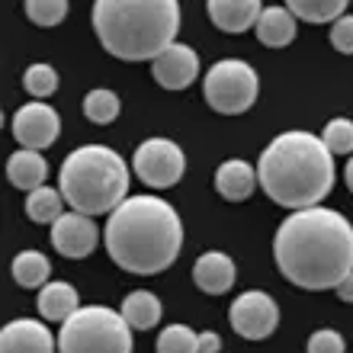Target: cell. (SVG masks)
I'll return each mask as SVG.
<instances>
[{"instance_id": "6da1fadb", "label": "cell", "mask_w": 353, "mask_h": 353, "mask_svg": "<svg viewBox=\"0 0 353 353\" xmlns=\"http://www.w3.org/2000/svg\"><path fill=\"white\" fill-rule=\"evenodd\" d=\"M273 257L292 286L337 289L353 273V225L327 205L292 212L276 228Z\"/></svg>"}, {"instance_id": "7a4b0ae2", "label": "cell", "mask_w": 353, "mask_h": 353, "mask_svg": "<svg viewBox=\"0 0 353 353\" xmlns=\"http://www.w3.org/2000/svg\"><path fill=\"white\" fill-rule=\"evenodd\" d=\"M103 244L119 270L132 276H158L180 257L183 222L161 196H129L106 219Z\"/></svg>"}, {"instance_id": "3957f363", "label": "cell", "mask_w": 353, "mask_h": 353, "mask_svg": "<svg viewBox=\"0 0 353 353\" xmlns=\"http://www.w3.org/2000/svg\"><path fill=\"white\" fill-rule=\"evenodd\" d=\"M334 154L321 135L305 129L283 132L261 151L257 180L261 190L289 212L315 209L334 190Z\"/></svg>"}, {"instance_id": "277c9868", "label": "cell", "mask_w": 353, "mask_h": 353, "mask_svg": "<svg viewBox=\"0 0 353 353\" xmlns=\"http://www.w3.org/2000/svg\"><path fill=\"white\" fill-rule=\"evenodd\" d=\"M100 46L119 61H154L180 32L176 0H97L90 10Z\"/></svg>"}, {"instance_id": "5b68a950", "label": "cell", "mask_w": 353, "mask_h": 353, "mask_svg": "<svg viewBox=\"0 0 353 353\" xmlns=\"http://www.w3.org/2000/svg\"><path fill=\"white\" fill-rule=\"evenodd\" d=\"M58 190L81 215H112L129 199V168L119 151L106 145H81L61 161Z\"/></svg>"}, {"instance_id": "8992f818", "label": "cell", "mask_w": 353, "mask_h": 353, "mask_svg": "<svg viewBox=\"0 0 353 353\" xmlns=\"http://www.w3.org/2000/svg\"><path fill=\"white\" fill-rule=\"evenodd\" d=\"M58 353H132V327L116 308L84 305L58 331Z\"/></svg>"}, {"instance_id": "52a82bcc", "label": "cell", "mask_w": 353, "mask_h": 353, "mask_svg": "<svg viewBox=\"0 0 353 353\" xmlns=\"http://www.w3.org/2000/svg\"><path fill=\"white\" fill-rule=\"evenodd\" d=\"M261 77L241 58H222L215 61L203 77V97L215 112L222 116H241L257 103Z\"/></svg>"}, {"instance_id": "ba28073f", "label": "cell", "mask_w": 353, "mask_h": 353, "mask_svg": "<svg viewBox=\"0 0 353 353\" xmlns=\"http://www.w3.org/2000/svg\"><path fill=\"white\" fill-rule=\"evenodd\" d=\"M132 170L151 190H170L183 180L186 154L170 139H145L132 154Z\"/></svg>"}, {"instance_id": "9c48e42d", "label": "cell", "mask_w": 353, "mask_h": 353, "mask_svg": "<svg viewBox=\"0 0 353 353\" xmlns=\"http://www.w3.org/2000/svg\"><path fill=\"white\" fill-rule=\"evenodd\" d=\"M234 334L244 341H267L279 327V305L263 292V289H248L228 308Z\"/></svg>"}, {"instance_id": "30bf717a", "label": "cell", "mask_w": 353, "mask_h": 353, "mask_svg": "<svg viewBox=\"0 0 353 353\" xmlns=\"http://www.w3.org/2000/svg\"><path fill=\"white\" fill-rule=\"evenodd\" d=\"M10 132H13L17 145H23V148L46 151V148H52L58 141V135H61V119H58V112L52 110L48 103L32 100L13 112Z\"/></svg>"}, {"instance_id": "8fae6325", "label": "cell", "mask_w": 353, "mask_h": 353, "mask_svg": "<svg viewBox=\"0 0 353 353\" xmlns=\"http://www.w3.org/2000/svg\"><path fill=\"white\" fill-rule=\"evenodd\" d=\"M100 244V228L90 215L65 212L52 225V248L68 261H84Z\"/></svg>"}, {"instance_id": "7c38bea8", "label": "cell", "mask_w": 353, "mask_h": 353, "mask_svg": "<svg viewBox=\"0 0 353 353\" xmlns=\"http://www.w3.org/2000/svg\"><path fill=\"white\" fill-rule=\"evenodd\" d=\"M151 74L164 90H186L199 74V55H196V48L174 42L164 55L151 61Z\"/></svg>"}, {"instance_id": "4fadbf2b", "label": "cell", "mask_w": 353, "mask_h": 353, "mask_svg": "<svg viewBox=\"0 0 353 353\" xmlns=\"http://www.w3.org/2000/svg\"><path fill=\"white\" fill-rule=\"evenodd\" d=\"M58 337H52L42 321L36 318H17L0 331V353H55Z\"/></svg>"}, {"instance_id": "5bb4252c", "label": "cell", "mask_w": 353, "mask_h": 353, "mask_svg": "<svg viewBox=\"0 0 353 353\" xmlns=\"http://www.w3.org/2000/svg\"><path fill=\"white\" fill-rule=\"evenodd\" d=\"M234 261L222 251H205L199 261L193 263V283L203 289L205 296H225L234 286Z\"/></svg>"}, {"instance_id": "9a60e30c", "label": "cell", "mask_w": 353, "mask_h": 353, "mask_svg": "<svg viewBox=\"0 0 353 353\" xmlns=\"http://www.w3.org/2000/svg\"><path fill=\"white\" fill-rule=\"evenodd\" d=\"M215 193L228 199V203H244L248 196L257 190V168H251L248 161L241 158H232V161H222L215 168Z\"/></svg>"}, {"instance_id": "2e32d148", "label": "cell", "mask_w": 353, "mask_h": 353, "mask_svg": "<svg viewBox=\"0 0 353 353\" xmlns=\"http://www.w3.org/2000/svg\"><path fill=\"white\" fill-rule=\"evenodd\" d=\"M205 10H209V19L222 32L238 36V32H248L251 26H257L263 3H257V0H209Z\"/></svg>"}, {"instance_id": "e0dca14e", "label": "cell", "mask_w": 353, "mask_h": 353, "mask_svg": "<svg viewBox=\"0 0 353 353\" xmlns=\"http://www.w3.org/2000/svg\"><path fill=\"white\" fill-rule=\"evenodd\" d=\"M46 176H48V161L42 158V151L19 148L7 158V180L17 190L36 193L39 186H46Z\"/></svg>"}, {"instance_id": "ac0fdd59", "label": "cell", "mask_w": 353, "mask_h": 353, "mask_svg": "<svg viewBox=\"0 0 353 353\" xmlns=\"http://www.w3.org/2000/svg\"><path fill=\"white\" fill-rule=\"evenodd\" d=\"M36 308L46 321H61V325H65L68 318L74 315V312H81L84 305H81V296H77V289L71 286V283L55 279V283L42 286V292H39V299H36Z\"/></svg>"}, {"instance_id": "d6986e66", "label": "cell", "mask_w": 353, "mask_h": 353, "mask_svg": "<svg viewBox=\"0 0 353 353\" xmlns=\"http://www.w3.org/2000/svg\"><path fill=\"white\" fill-rule=\"evenodd\" d=\"M254 29L267 48H286L296 39V17L289 13V7H263Z\"/></svg>"}, {"instance_id": "ffe728a7", "label": "cell", "mask_w": 353, "mask_h": 353, "mask_svg": "<svg viewBox=\"0 0 353 353\" xmlns=\"http://www.w3.org/2000/svg\"><path fill=\"white\" fill-rule=\"evenodd\" d=\"M122 318L129 321L132 331H151V327L161 321V315H164V308H161V299L154 296V292H148V289H135V292H129V296L122 299Z\"/></svg>"}, {"instance_id": "44dd1931", "label": "cell", "mask_w": 353, "mask_h": 353, "mask_svg": "<svg viewBox=\"0 0 353 353\" xmlns=\"http://www.w3.org/2000/svg\"><path fill=\"white\" fill-rule=\"evenodd\" d=\"M10 273L23 289H42L48 286V276H52V263L42 251H19L10 263Z\"/></svg>"}, {"instance_id": "7402d4cb", "label": "cell", "mask_w": 353, "mask_h": 353, "mask_svg": "<svg viewBox=\"0 0 353 353\" xmlns=\"http://www.w3.org/2000/svg\"><path fill=\"white\" fill-rule=\"evenodd\" d=\"M289 13L302 23L321 26V23H337L341 17H347L344 0H289Z\"/></svg>"}, {"instance_id": "603a6c76", "label": "cell", "mask_w": 353, "mask_h": 353, "mask_svg": "<svg viewBox=\"0 0 353 353\" xmlns=\"http://www.w3.org/2000/svg\"><path fill=\"white\" fill-rule=\"evenodd\" d=\"M26 215L36 225H55L61 215H65V196L61 190H52V186H39L36 193L26 196Z\"/></svg>"}, {"instance_id": "cb8c5ba5", "label": "cell", "mask_w": 353, "mask_h": 353, "mask_svg": "<svg viewBox=\"0 0 353 353\" xmlns=\"http://www.w3.org/2000/svg\"><path fill=\"white\" fill-rule=\"evenodd\" d=\"M119 112H122L119 97L106 90V87H97V90H90L84 97V116L93 125H110L112 119H119Z\"/></svg>"}, {"instance_id": "d4e9b609", "label": "cell", "mask_w": 353, "mask_h": 353, "mask_svg": "<svg viewBox=\"0 0 353 353\" xmlns=\"http://www.w3.org/2000/svg\"><path fill=\"white\" fill-rule=\"evenodd\" d=\"M23 87H26V93L32 97V100L46 103L48 97L58 90V74H55V68L46 65V61H36V65H29L26 74H23Z\"/></svg>"}, {"instance_id": "484cf974", "label": "cell", "mask_w": 353, "mask_h": 353, "mask_svg": "<svg viewBox=\"0 0 353 353\" xmlns=\"http://www.w3.org/2000/svg\"><path fill=\"white\" fill-rule=\"evenodd\" d=\"M158 353H199V334L186 325H168L158 334Z\"/></svg>"}, {"instance_id": "4316f807", "label": "cell", "mask_w": 353, "mask_h": 353, "mask_svg": "<svg viewBox=\"0 0 353 353\" xmlns=\"http://www.w3.org/2000/svg\"><path fill=\"white\" fill-rule=\"evenodd\" d=\"M321 141H325V148L331 151V154H347V158H353V122L344 119V116L331 119L325 125V132H321Z\"/></svg>"}, {"instance_id": "83f0119b", "label": "cell", "mask_w": 353, "mask_h": 353, "mask_svg": "<svg viewBox=\"0 0 353 353\" xmlns=\"http://www.w3.org/2000/svg\"><path fill=\"white\" fill-rule=\"evenodd\" d=\"M26 17L36 23V26H58L61 19L68 17L71 3L68 0H26Z\"/></svg>"}, {"instance_id": "f1b7e54d", "label": "cell", "mask_w": 353, "mask_h": 353, "mask_svg": "<svg viewBox=\"0 0 353 353\" xmlns=\"http://www.w3.org/2000/svg\"><path fill=\"white\" fill-rule=\"evenodd\" d=\"M305 350L308 353H344L347 344H344V337L337 334L334 327H321V331H315V334L308 337Z\"/></svg>"}, {"instance_id": "f546056e", "label": "cell", "mask_w": 353, "mask_h": 353, "mask_svg": "<svg viewBox=\"0 0 353 353\" xmlns=\"http://www.w3.org/2000/svg\"><path fill=\"white\" fill-rule=\"evenodd\" d=\"M331 46L341 52V55H353V13L350 17H341L331 26Z\"/></svg>"}, {"instance_id": "4dcf8cb0", "label": "cell", "mask_w": 353, "mask_h": 353, "mask_svg": "<svg viewBox=\"0 0 353 353\" xmlns=\"http://www.w3.org/2000/svg\"><path fill=\"white\" fill-rule=\"evenodd\" d=\"M219 350H222V337L215 331H203L199 334V353H219Z\"/></svg>"}, {"instance_id": "1f68e13d", "label": "cell", "mask_w": 353, "mask_h": 353, "mask_svg": "<svg viewBox=\"0 0 353 353\" xmlns=\"http://www.w3.org/2000/svg\"><path fill=\"white\" fill-rule=\"evenodd\" d=\"M334 292H337V299H341V302H353V273L334 289Z\"/></svg>"}, {"instance_id": "d6a6232c", "label": "cell", "mask_w": 353, "mask_h": 353, "mask_svg": "<svg viewBox=\"0 0 353 353\" xmlns=\"http://www.w3.org/2000/svg\"><path fill=\"white\" fill-rule=\"evenodd\" d=\"M344 180H347V190L353 193V158H347V168H344Z\"/></svg>"}]
</instances>
